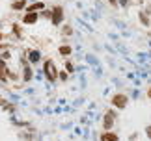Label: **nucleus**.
<instances>
[{"label":"nucleus","instance_id":"obj_10","mask_svg":"<svg viewBox=\"0 0 151 141\" xmlns=\"http://www.w3.org/2000/svg\"><path fill=\"white\" fill-rule=\"evenodd\" d=\"M32 76H34V73H32V69L28 67V65H24V76H22V78H24V80H30Z\"/></svg>","mask_w":151,"mask_h":141},{"label":"nucleus","instance_id":"obj_8","mask_svg":"<svg viewBox=\"0 0 151 141\" xmlns=\"http://www.w3.org/2000/svg\"><path fill=\"white\" fill-rule=\"evenodd\" d=\"M58 50H60V54H62V56H69V54L73 52V48H71L69 45H62V46H60Z\"/></svg>","mask_w":151,"mask_h":141},{"label":"nucleus","instance_id":"obj_2","mask_svg":"<svg viewBox=\"0 0 151 141\" xmlns=\"http://www.w3.org/2000/svg\"><path fill=\"white\" fill-rule=\"evenodd\" d=\"M112 106H114V108L123 110L125 106H127V95H123V93H118V95H114V97H112Z\"/></svg>","mask_w":151,"mask_h":141},{"label":"nucleus","instance_id":"obj_15","mask_svg":"<svg viewBox=\"0 0 151 141\" xmlns=\"http://www.w3.org/2000/svg\"><path fill=\"white\" fill-rule=\"evenodd\" d=\"M50 13H52V11H43L41 17H45V19H50Z\"/></svg>","mask_w":151,"mask_h":141},{"label":"nucleus","instance_id":"obj_4","mask_svg":"<svg viewBox=\"0 0 151 141\" xmlns=\"http://www.w3.org/2000/svg\"><path fill=\"white\" fill-rule=\"evenodd\" d=\"M37 17H39V15L36 13V11H28L26 17L22 19V22H24V24H34V22L37 21Z\"/></svg>","mask_w":151,"mask_h":141},{"label":"nucleus","instance_id":"obj_19","mask_svg":"<svg viewBox=\"0 0 151 141\" xmlns=\"http://www.w3.org/2000/svg\"><path fill=\"white\" fill-rule=\"evenodd\" d=\"M147 95H149V98H151V87H149V91H147Z\"/></svg>","mask_w":151,"mask_h":141},{"label":"nucleus","instance_id":"obj_12","mask_svg":"<svg viewBox=\"0 0 151 141\" xmlns=\"http://www.w3.org/2000/svg\"><path fill=\"white\" fill-rule=\"evenodd\" d=\"M140 21H142L146 26H149V19H147V15H146V13H140Z\"/></svg>","mask_w":151,"mask_h":141},{"label":"nucleus","instance_id":"obj_13","mask_svg":"<svg viewBox=\"0 0 151 141\" xmlns=\"http://www.w3.org/2000/svg\"><path fill=\"white\" fill-rule=\"evenodd\" d=\"M63 33H65V35H71L73 33V28L71 26H63Z\"/></svg>","mask_w":151,"mask_h":141},{"label":"nucleus","instance_id":"obj_5","mask_svg":"<svg viewBox=\"0 0 151 141\" xmlns=\"http://www.w3.org/2000/svg\"><path fill=\"white\" fill-rule=\"evenodd\" d=\"M114 125V113L110 111V113L104 115V121H103V126H104V130H108V128H112Z\"/></svg>","mask_w":151,"mask_h":141},{"label":"nucleus","instance_id":"obj_9","mask_svg":"<svg viewBox=\"0 0 151 141\" xmlns=\"http://www.w3.org/2000/svg\"><path fill=\"white\" fill-rule=\"evenodd\" d=\"M11 8L13 9H22V8H26V2L24 0H15V2L11 4Z\"/></svg>","mask_w":151,"mask_h":141},{"label":"nucleus","instance_id":"obj_11","mask_svg":"<svg viewBox=\"0 0 151 141\" xmlns=\"http://www.w3.org/2000/svg\"><path fill=\"white\" fill-rule=\"evenodd\" d=\"M28 56H30V60H32V61H39V52L32 50V52H28Z\"/></svg>","mask_w":151,"mask_h":141},{"label":"nucleus","instance_id":"obj_16","mask_svg":"<svg viewBox=\"0 0 151 141\" xmlns=\"http://www.w3.org/2000/svg\"><path fill=\"white\" fill-rule=\"evenodd\" d=\"M58 76H60L62 80H65V78H67V73H58Z\"/></svg>","mask_w":151,"mask_h":141},{"label":"nucleus","instance_id":"obj_7","mask_svg":"<svg viewBox=\"0 0 151 141\" xmlns=\"http://www.w3.org/2000/svg\"><path fill=\"white\" fill-rule=\"evenodd\" d=\"M45 9V2H34L32 6H28V11H39Z\"/></svg>","mask_w":151,"mask_h":141},{"label":"nucleus","instance_id":"obj_3","mask_svg":"<svg viewBox=\"0 0 151 141\" xmlns=\"http://www.w3.org/2000/svg\"><path fill=\"white\" fill-rule=\"evenodd\" d=\"M50 19H52V24H60V22L63 21V9L60 8V6H56V8H52V13H50Z\"/></svg>","mask_w":151,"mask_h":141},{"label":"nucleus","instance_id":"obj_17","mask_svg":"<svg viewBox=\"0 0 151 141\" xmlns=\"http://www.w3.org/2000/svg\"><path fill=\"white\" fill-rule=\"evenodd\" d=\"M146 134H147L149 139H151V126H146Z\"/></svg>","mask_w":151,"mask_h":141},{"label":"nucleus","instance_id":"obj_18","mask_svg":"<svg viewBox=\"0 0 151 141\" xmlns=\"http://www.w3.org/2000/svg\"><path fill=\"white\" fill-rule=\"evenodd\" d=\"M108 2L112 4V6H118V0H108Z\"/></svg>","mask_w":151,"mask_h":141},{"label":"nucleus","instance_id":"obj_1","mask_svg":"<svg viewBox=\"0 0 151 141\" xmlns=\"http://www.w3.org/2000/svg\"><path fill=\"white\" fill-rule=\"evenodd\" d=\"M43 70H45V76H47L49 80H56L58 78V70H56L54 61L47 60V61H45V65H43Z\"/></svg>","mask_w":151,"mask_h":141},{"label":"nucleus","instance_id":"obj_14","mask_svg":"<svg viewBox=\"0 0 151 141\" xmlns=\"http://www.w3.org/2000/svg\"><path fill=\"white\" fill-rule=\"evenodd\" d=\"M65 69H67V73H73V70H75V67H73V63H71V61H67V63H65Z\"/></svg>","mask_w":151,"mask_h":141},{"label":"nucleus","instance_id":"obj_6","mask_svg":"<svg viewBox=\"0 0 151 141\" xmlns=\"http://www.w3.org/2000/svg\"><path fill=\"white\" fill-rule=\"evenodd\" d=\"M101 141H119V137L116 136L114 132H104L101 136Z\"/></svg>","mask_w":151,"mask_h":141}]
</instances>
